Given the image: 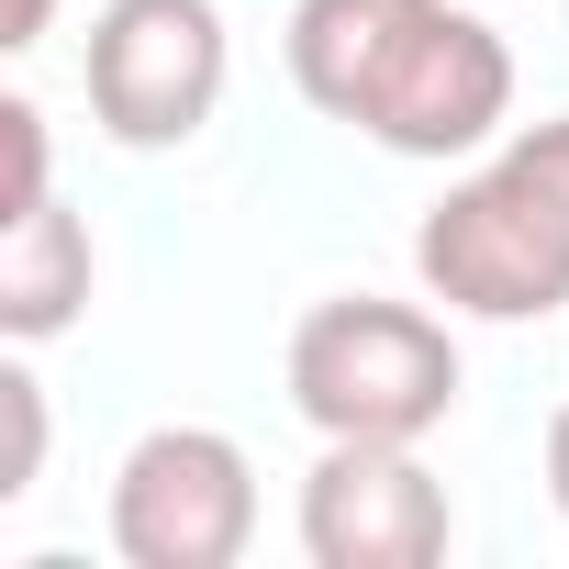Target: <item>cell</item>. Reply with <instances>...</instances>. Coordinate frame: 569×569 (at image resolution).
<instances>
[{"label": "cell", "mask_w": 569, "mask_h": 569, "mask_svg": "<svg viewBox=\"0 0 569 569\" xmlns=\"http://www.w3.org/2000/svg\"><path fill=\"white\" fill-rule=\"evenodd\" d=\"M291 402L313 436H402L425 447L458 413V336L425 302L336 291L291 325Z\"/></svg>", "instance_id": "cell-1"}, {"label": "cell", "mask_w": 569, "mask_h": 569, "mask_svg": "<svg viewBox=\"0 0 569 569\" xmlns=\"http://www.w3.org/2000/svg\"><path fill=\"white\" fill-rule=\"evenodd\" d=\"M90 123L134 157H168L223 101V12L212 0H101L90 12Z\"/></svg>", "instance_id": "cell-2"}, {"label": "cell", "mask_w": 569, "mask_h": 569, "mask_svg": "<svg viewBox=\"0 0 569 569\" xmlns=\"http://www.w3.org/2000/svg\"><path fill=\"white\" fill-rule=\"evenodd\" d=\"M257 536V469L223 425H157L112 469V558L123 569H234Z\"/></svg>", "instance_id": "cell-3"}, {"label": "cell", "mask_w": 569, "mask_h": 569, "mask_svg": "<svg viewBox=\"0 0 569 569\" xmlns=\"http://www.w3.org/2000/svg\"><path fill=\"white\" fill-rule=\"evenodd\" d=\"M413 279H425V302L480 313V325H536V313L569 302V257L547 246V223L525 212V190L502 179V157L480 179H458L413 223Z\"/></svg>", "instance_id": "cell-4"}, {"label": "cell", "mask_w": 569, "mask_h": 569, "mask_svg": "<svg viewBox=\"0 0 569 569\" xmlns=\"http://www.w3.org/2000/svg\"><path fill=\"white\" fill-rule=\"evenodd\" d=\"M458 536L447 480L402 436H325L302 480V558L313 569H436Z\"/></svg>", "instance_id": "cell-5"}, {"label": "cell", "mask_w": 569, "mask_h": 569, "mask_svg": "<svg viewBox=\"0 0 569 569\" xmlns=\"http://www.w3.org/2000/svg\"><path fill=\"white\" fill-rule=\"evenodd\" d=\"M513 123V46L480 23V12H447L413 34V57L391 68V90L369 101V146H391V157H469V146H491Z\"/></svg>", "instance_id": "cell-6"}, {"label": "cell", "mask_w": 569, "mask_h": 569, "mask_svg": "<svg viewBox=\"0 0 569 569\" xmlns=\"http://www.w3.org/2000/svg\"><path fill=\"white\" fill-rule=\"evenodd\" d=\"M436 12L447 0H291V90L325 123H369V101L391 90V68Z\"/></svg>", "instance_id": "cell-7"}, {"label": "cell", "mask_w": 569, "mask_h": 569, "mask_svg": "<svg viewBox=\"0 0 569 569\" xmlns=\"http://www.w3.org/2000/svg\"><path fill=\"white\" fill-rule=\"evenodd\" d=\"M90 223L68 201H34L23 223H0V336L12 347H46L90 313Z\"/></svg>", "instance_id": "cell-8"}, {"label": "cell", "mask_w": 569, "mask_h": 569, "mask_svg": "<svg viewBox=\"0 0 569 569\" xmlns=\"http://www.w3.org/2000/svg\"><path fill=\"white\" fill-rule=\"evenodd\" d=\"M34 480H46V380L0 358V513L34 502Z\"/></svg>", "instance_id": "cell-9"}, {"label": "cell", "mask_w": 569, "mask_h": 569, "mask_svg": "<svg viewBox=\"0 0 569 569\" xmlns=\"http://www.w3.org/2000/svg\"><path fill=\"white\" fill-rule=\"evenodd\" d=\"M502 179L525 190V212H536L547 246L569 257V112H558V123H525V134L502 146Z\"/></svg>", "instance_id": "cell-10"}, {"label": "cell", "mask_w": 569, "mask_h": 569, "mask_svg": "<svg viewBox=\"0 0 569 569\" xmlns=\"http://www.w3.org/2000/svg\"><path fill=\"white\" fill-rule=\"evenodd\" d=\"M34 201H57V179H46V112L12 90V101H0V223H23Z\"/></svg>", "instance_id": "cell-11"}, {"label": "cell", "mask_w": 569, "mask_h": 569, "mask_svg": "<svg viewBox=\"0 0 569 569\" xmlns=\"http://www.w3.org/2000/svg\"><path fill=\"white\" fill-rule=\"evenodd\" d=\"M46 12H57V0H0V46H12V57H23V46L46 34Z\"/></svg>", "instance_id": "cell-12"}, {"label": "cell", "mask_w": 569, "mask_h": 569, "mask_svg": "<svg viewBox=\"0 0 569 569\" xmlns=\"http://www.w3.org/2000/svg\"><path fill=\"white\" fill-rule=\"evenodd\" d=\"M547 491H558V513H569V402L547 413Z\"/></svg>", "instance_id": "cell-13"}]
</instances>
